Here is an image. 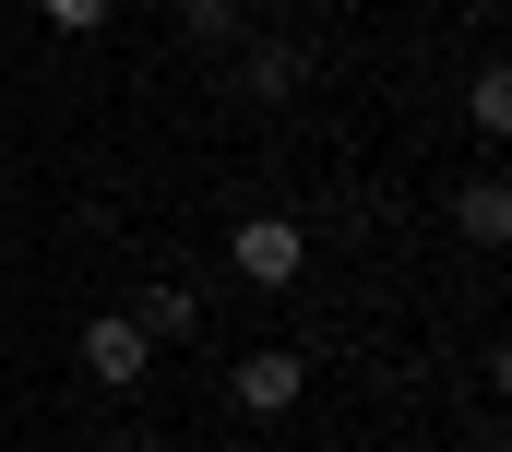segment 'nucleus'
<instances>
[{
    "label": "nucleus",
    "mask_w": 512,
    "mask_h": 452,
    "mask_svg": "<svg viewBox=\"0 0 512 452\" xmlns=\"http://www.w3.org/2000/svg\"><path fill=\"white\" fill-rule=\"evenodd\" d=\"M227 393H239L251 417H286V405L310 393V357H298V345H251V357L227 369Z\"/></svg>",
    "instance_id": "f03ea898"
},
{
    "label": "nucleus",
    "mask_w": 512,
    "mask_h": 452,
    "mask_svg": "<svg viewBox=\"0 0 512 452\" xmlns=\"http://www.w3.org/2000/svg\"><path fill=\"white\" fill-rule=\"evenodd\" d=\"M227 262H239L251 286H298V262H310V238H298L286 215H251L239 238H227Z\"/></svg>",
    "instance_id": "7ed1b4c3"
},
{
    "label": "nucleus",
    "mask_w": 512,
    "mask_h": 452,
    "mask_svg": "<svg viewBox=\"0 0 512 452\" xmlns=\"http://www.w3.org/2000/svg\"><path fill=\"white\" fill-rule=\"evenodd\" d=\"M179 24H191V36H239V0H191Z\"/></svg>",
    "instance_id": "1a4fd4ad"
},
{
    "label": "nucleus",
    "mask_w": 512,
    "mask_h": 452,
    "mask_svg": "<svg viewBox=\"0 0 512 452\" xmlns=\"http://www.w3.org/2000/svg\"><path fill=\"white\" fill-rule=\"evenodd\" d=\"M131 322H143V345H179V334H203V298H191V286H155Z\"/></svg>",
    "instance_id": "423d86ee"
},
{
    "label": "nucleus",
    "mask_w": 512,
    "mask_h": 452,
    "mask_svg": "<svg viewBox=\"0 0 512 452\" xmlns=\"http://www.w3.org/2000/svg\"><path fill=\"white\" fill-rule=\"evenodd\" d=\"M298 72H310V60H298L286 36H251V48H239V96H251V108H286V96H298Z\"/></svg>",
    "instance_id": "20e7f679"
},
{
    "label": "nucleus",
    "mask_w": 512,
    "mask_h": 452,
    "mask_svg": "<svg viewBox=\"0 0 512 452\" xmlns=\"http://www.w3.org/2000/svg\"><path fill=\"white\" fill-rule=\"evenodd\" d=\"M465 108H477V131H512V72H501V60L465 84Z\"/></svg>",
    "instance_id": "0eeeda50"
},
{
    "label": "nucleus",
    "mask_w": 512,
    "mask_h": 452,
    "mask_svg": "<svg viewBox=\"0 0 512 452\" xmlns=\"http://www.w3.org/2000/svg\"><path fill=\"white\" fill-rule=\"evenodd\" d=\"M36 12H48V24H60V36H96V24H108V12H120V0H36Z\"/></svg>",
    "instance_id": "6e6552de"
},
{
    "label": "nucleus",
    "mask_w": 512,
    "mask_h": 452,
    "mask_svg": "<svg viewBox=\"0 0 512 452\" xmlns=\"http://www.w3.org/2000/svg\"><path fill=\"white\" fill-rule=\"evenodd\" d=\"M453 226H465L477 250H501V238H512V191H501V179H465V203H453Z\"/></svg>",
    "instance_id": "39448f33"
},
{
    "label": "nucleus",
    "mask_w": 512,
    "mask_h": 452,
    "mask_svg": "<svg viewBox=\"0 0 512 452\" xmlns=\"http://www.w3.org/2000/svg\"><path fill=\"white\" fill-rule=\"evenodd\" d=\"M72 357H84V381H108V393H131V381L155 369V345H143V322H131V310H96Z\"/></svg>",
    "instance_id": "f257e3e1"
}]
</instances>
